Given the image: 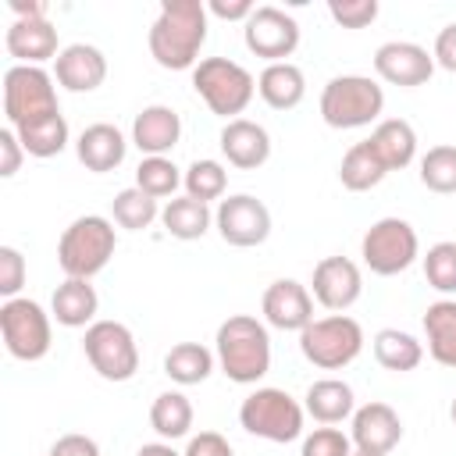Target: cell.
<instances>
[{
  "label": "cell",
  "mask_w": 456,
  "mask_h": 456,
  "mask_svg": "<svg viewBox=\"0 0 456 456\" xmlns=\"http://www.w3.org/2000/svg\"><path fill=\"white\" fill-rule=\"evenodd\" d=\"M385 110V89L367 75H335L321 89V118L328 128L349 132L378 121Z\"/></svg>",
  "instance_id": "277c9868"
},
{
  "label": "cell",
  "mask_w": 456,
  "mask_h": 456,
  "mask_svg": "<svg viewBox=\"0 0 456 456\" xmlns=\"http://www.w3.org/2000/svg\"><path fill=\"white\" fill-rule=\"evenodd\" d=\"M25 285V256L14 246H0V296L14 299Z\"/></svg>",
  "instance_id": "60d3db41"
},
{
  "label": "cell",
  "mask_w": 456,
  "mask_h": 456,
  "mask_svg": "<svg viewBox=\"0 0 456 456\" xmlns=\"http://www.w3.org/2000/svg\"><path fill=\"white\" fill-rule=\"evenodd\" d=\"M424 278L435 292L452 296L456 292V242H435L424 253Z\"/></svg>",
  "instance_id": "74e56055"
},
{
  "label": "cell",
  "mask_w": 456,
  "mask_h": 456,
  "mask_svg": "<svg viewBox=\"0 0 456 456\" xmlns=\"http://www.w3.org/2000/svg\"><path fill=\"white\" fill-rule=\"evenodd\" d=\"M182 185H185V196L200 200V203H210V200H221L224 189H228V171L221 160H192L189 171L182 175Z\"/></svg>",
  "instance_id": "e575fe53"
},
{
  "label": "cell",
  "mask_w": 456,
  "mask_h": 456,
  "mask_svg": "<svg viewBox=\"0 0 456 456\" xmlns=\"http://www.w3.org/2000/svg\"><path fill=\"white\" fill-rule=\"evenodd\" d=\"M210 370H214V353L200 342H178L164 356V374L175 385H200L210 378Z\"/></svg>",
  "instance_id": "4dcf8cb0"
},
{
  "label": "cell",
  "mask_w": 456,
  "mask_h": 456,
  "mask_svg": "<svg viewBox=\"0 0 456 456\" xmlns=\"http://www.w3.org/2000/svg\"><path fill=\"white\" fill-rule=\"evenodd\" d=\"M7 7L14 11V18H46V4L39 0H7Z\"/></svg>",
  "instance_id": "7dc6e473"
},
{
  "label": "cell",
  "mask_w": 456,
  "mask_h": 456,
  "mask_svg": "<svg viewBox=\"0 0 456 456\" xmlns=\"http://www.w3.org/2000/svg\"><path fill=\"white\" fill-rule=\"evenodd\" d=\"M150 57L167 71H189L200 64L207 43V4L200 0H167L160 4L157 21L150 25Z\"/></svg>",
  "instance_id": "6da1fadb"
},
{
  "label": "cell",
  "mask_w": 456,
  "mask_h": 456,
  "mask_svg": "<svg viewBox=\"0 0 456 456\" xmlns=\"http://www.w3.org/2000/svg\"><path fill=\"white\" fill-rule=\"evenodd\" d=\"M53 78L68 93H93L107 78V57H103V50H96L89 43H71L57 53Z\"/></svg>",
  "instance_id": "ac0fdd59"
},
{
  "label": "cell",
  "mask_w": 456,
  "mask_h": 456,
  "mask_svg": "<svg viewBox=\"0 0 456 456\" xmlns=\"http://www.w3.org/2000/svg\"><path fill=\"white\" fill-rule=\"evenodd\" d=\"M21 157H25V146H21L18 132L11 125L0 128V178H14L21 167Z\"/></svg>",
  "instance_id": "b9f144b4"
},
{
  "label": "cell",
  "mask_w": 456,
  "mask_h": 456,
  "mask_svg": "<svg viewBox=\"0 0 456 456\" xmlns=\"http://www.w3.org/2000/svg\"><path fill=\"white\" fill-rule=\"evenodd\" d=\"M374 360H378L385 370L406 374V370H417V367H420V360H424V346H420L410 331L381 328V331L374 335Z\"/></svg>",
  "instance_id": "f1b7e54d"
},
{
  "label": "cell",
  "mask_w": 456,
  "mask_h": 456,
  "mask_svg": "<svg viewBox=\"0 0 456 456\" xmlns=\"http://www.w3.org/2000/svg\"><path fill=\"white\" fill-rule=\"evenodd\" d=\"M221 153L228 157L232 167L239 171H256L260 164H267L271 157V135L264 125L249 121V118H235L221 128Z\"/></svg>",
  "instance_id": "ffe728a7"
},
{
  "label": "cell",
  "mask_w": 456,
  "mask_h": 456,
  "mask_svg": "<svg viewBox=\"0 0 456 456\" xmlns=\"http://www.w3.org/2000/svg\"><path fill=\"white\" fill-rule=\"evenodd\" d=\"M328 14L342 28H367L378 18V0H342V4L331 0L328 4Z\"/></svg>",
  "instance_id": "ab89813d"
},
{
  "label": "cell",
  "mask_w": 456,
  "mask_h": 456,
  "mask_svg": "<svg viewBox=\"0 0 456 456\" xmlns=\"http://www.w3.org/2000/svg\"><path fill=\"white\" fill-rule=\"evenodd\" d=\"M264 321L278 331H303L314 321V296L296 278H278L264 292Z\"/></svg>",
  "instance_id": "e0dca14e"
},
{
  "label": "cell",
  "mask_w": 456,
  "mask_h": 456,
  "mask_svg": "<svg viewBox=\"0 0 456 456\" xmlns=\"http://www.w3.org/2000/svg\"><path fill=\"white\" fill-rule=\"evenodd\" d=\"M125 150H128V142H125L121 128L110 121H96V125L82 128V135L75 139V157L82 160L86 171H96V175L121 167Z\"/></svg>",
  "instance_id": "7402d4cb"
},
{
  "label": "cell",
  "mask_w": 456,
  "mask_h": 456,
  "mask_svg": "<svg viewBox=\"0 0 456 456\" xmlns=\"http://www.w3.org/2000/svg\"><path fill=\"white\" fill-rule=\"evenodd\" d=\"M110 214H114V224H121L128 232H142L160 217V207H157L153 196H146L142 189L132 185V189H121L110 200Z\"/></svg>",
  "instance_id": "d6a6232c"
},
{
  "label": "cell",
  "mask_w": 456,
  "mask_h": 456,
  "mask_svg": "<svg viewBox=\"0 0 456 456\" xmlns=\"http://www.w3.org/2000/svg\"><path fill=\"white\" fill-rule=\"evenodd\" d=\"M242 39L249 53L264 57L267 64H281L299 46V21L274 4H260L242 25Z\"/></svg>",
  "instance_id": "7c38bea8"
},
{
  "label": "cell",
  "mask_w": 456,
  "mask_h": 456,
  "mask_svg": "<svg viewBox=\"0 0 456 456\" xmlns=\"http://www.w3.org/2000/svg\"><path fill=\"white\" fill-rule=\"evenodd\" d=\"M360 256L370 267V274L392 278L403 274L420 256V239L410 221L403 217H381L374 221L360 239Z\"/></svg>",
  "instance_id": "9c48e42d"
},
{
  "label": "cell",
  "mask_w": 456,
  "mask_h": 456,
  "mask_svg": "<svg viewBox=\"0 0 456 456\" xmlns=\"http://www.w3.org/2000/svg\"><path fill=\"white\" fill-rule=\"evenodd\" d=\"M303 406L285 388H256L239 406V424L267 442H296L303 435Z\"/></svg>",
  "instance_id": "ba28073f"
},
{
  "label": "cell",
  "mask_w": 456,
  "mask_h": 456,
  "mask_svg": "<svg viewBox=\"0 0 456 456\" xmlns=\"http://www.w3.org/2000/svg\"><path fill=\"white\" fill-rule=\"evenodd\" d=\"M178 185H182V175H178V167L167 157H142L139 160V167H135V189H142L146 196L164 200V196H175Z\"/></svg>",
  "instance_id": "8d00e7d4"
},
{
  "label": "cell",
  "mask_w": 456,
  "mask_h": 456,
  "mask_svg": "<svg viewBox=\"0 0 456 456\" xmlns=\"http://www.w3.org/2000/svg\"><path fill=\"white\" fill-rule=\"evenodd\" d=\"M449 417H452V424H456V399H452V406H449Z\"/></svg>",
  "instance_id": "681fc988"
},
{
  "label": "cell",
  "mask_w": 456,
  "mask_h": 456,
  "mask_svg": "<svg viewBox=\"0 0 456 456\" xmlns=\"http://www.w3.org/2000/svg\"><path fill=\"white\" fill-rule=\"evenodd\" d=\"M303 410L317 420V424H338L346 417L356 413V399H353V388L338 378H321L306 388L303 395Z\"/></svg>",
  "instance_id": "484cf974"
},
{
  "label": "cell",
  "mask_w": 456,
  "mask_h": 456,
  "mask_svg": "<svg viewBox=\"0 0 456 456\" xmlns=\"http://www.w3.org/2000/svg\"><path fill=\"white\" fill-rule=\"evenodd\" d=\"M370 150L378 153V160L385 164V171H403L413 164L417 157V132L410 121L403 118H385L378 121V128L370 132Z\"/></svg>",
  "instance_id": "603a6c76"
},
{
  "label": "cell",
  "mask_w": 456,
  "mask_h": 456,
  "mask_svg": "<svg viewBox=\"0 0 456 456\" xmlns=\"http://www.w3.org/2000/svg\"><path fill=\"white\" fill-rule=\"evenodd\" d=\"M314 299L324 310H349L363 292V274L349 256H324L314 267Z\"/></svg>",
  "instance_id": "9a60e30c"
},
{
  "label": "cell",
  "mask_w": 456,
  "mask_h": 456,
  "mask_svg": "<svg viewBox=\"0 0 456 456\" xmlns=\"http://www.w3.org/2000/svg\"><path fill=\"white\" fill-rule=\"evenodd\" d=\"M0 335H4V349L14 360L36 363V360H43L50 353V342H53L50 314L36 299H25V296L4 299V306H0Z\"/></svg>",
  "instance_id": "30bf717a"
},
{
  "label": "cell",
  "mask_w": 456,
  "mask_h": 456,
  "mask_svg": "<svg viewBox=\"0 0 456 456\" xmlns=\"http://www.w3.org/2000/svg\"><path fill=\"white\" fill-rule=\"evenodd\" d=\"M135 456H182V452H175L167 442H150V445H142Z\"/></svg>",
  "instance_id": "c3c4849f"
},
{
  "label": "cell",
  "mask_w": 456,
  "mask_h": 456,
  "mask_svg": "<svg viewBox=\"0 0 456 456\" xmlns=\"http://www.w3.org/2000/svg\"><path fill=\"white\" fill-rule=\"evenodd\" d=\"M299 456H353V438L342 435L338 428H314L303 438Z\"/></svg>",
  "instance_id": "f35d334b"
},
{
  "label": "cell",
  "mask_w": 456,
  "mask_h": 456,
  "mask_svg": "<svg viewBox=\"0 0 456 456\" xmlns=\"http://www.w3.org/2000/svg\"><path fill=\"white\" fill-rule=\"evenodd\" d=\"M150 428L160 438H167V442L185 438L192 431V403H189V395H182V392H160L153 399V406H150Z\"/></svg>",
  "instance_id": "1f68e13d"
},
{
  "label": "cell",
  "mask_w": 456,
  "mask_h": 456,
  "mask_svg": "<svg viewBox=\"0 0 456 456\" xmlns=\"http://www.w3.org/2000/svg\"><path fill=\"white\" fill-rule=\"evenodd\" d=\"M50 456H100V445L89 435H61L53 442Z\"/></svg>",
  "instance_id": "f6af8a7d"
},
{
  "label": "cell",
  "mask_w": 456,
  "mask_h": 456,
  "mask_svg": "<svg viewBox=\"0 0 456 456\" xmlns=\"http://www.w3.org/2000/svg\"><path fill=\"white\" fill-rule=\"evenodd\" d=\"M178 139H182V118L164 103L142 107L132 121V142L146 157H164L167 150L178 146Z\"/></svg>",
  "instance_id": "44dd1931"
},
{
  "label": "cell",
  "mask_w": 456,
  "mask_h": 456,
  "mask_svg": "<svg viewBox=\"0 0 456 456\" xmlns=\"http://www.w3.org/2000/svg\"><path fill=\"white\" fill-rule=\"evenodd\" d=\"M349 438L360 452H374V456H388L399 442H403V420L388 403H363L353 413V428Z\"/></svg>",
  "instance_id": "2e32d148"
},
{
  "label": "cell",
  "mask_w": 456,
  "mask_h": 456,
  "mask_svg": "<svg viewBox=\"0 0 456 456\" xmlns=\"http://www.w3.org/2000/svg\"><path fill=\"white\" fill-rule=\"evenodd\" d=\"M303 356L321 370H342L363 353V328L349 314H331L321 321H310L299 331Z\"/></svg>",
  "instance_id": "52a82bcc"
},
{
  "label": "cell",
  "mask_w": 456,
  "mask_h": 456,
  "mask_svg": "<svg viewBox=\"0 0 456 456\" xmlns=\"http://www.w3.org/2000/svg\"><path fill=\"white\" fill-rule=\"evenodd\" d=\"M374 71L381 82L399 86V89H413L424 86L435 71V57L420 46V43H406V39H392L381 43L374 50Z\"/></svg>",
  "instance_id": "5bb4252c"
},
{
  "label": "cell",
  "mask_w": 456,
  "mask_h": 456,
  "mask_svg": "<svg viewBox=\"0 0 456 456\" xmlns=\"http://www.w3.org/2000/svg\"><path fill=\"white\" fill-rule=\"evenodd\" d=\"M424 335L431 360L456 370V299H438L424 310Z\"/></svg>",
  "instance_id": "4316f807"
},
{
  "label": "cell",
  "mask_w": 456,
  "mask_h": 456,
  "mask_svg": "<svg viewBox=\"0 0 456 456\" xmlns=\"http://www.w3.org/2000/svg\"><path fill=\"white\" fill-rule=\"evenodd\" d=\"M420 182H424V189H431L438 196H452L456 192V146H449V142L431 146L420 157Z\"/></svg>",
  "instance_id": "d590c367"
},
{
  "label": "cell",
  "mask_w": 456,
  "mask_h": 456,
  "mask_svg": "<svg viewBox=\"0 0 456 456\" xmlns=\"http://www.w3.org/2000/svg\"><path fill=\"white\" fill-rule=\"evenodd\" d=\"M182 456H235V452H232V445H228L224 435H217V431H200V435L189 438V445H185Z\"/></svg>",
  "instance_id": "7bdbcfd3"
},
{
  "label": "cell",
  "mask_w": 456,
  "mask_h": 456,
  "mask_svg": "<svg viewBox=\"0 0 456 456\" xmlns=\"http://www.w3.org/2000/svg\"><path fill=\"white\" fill-rule=\"evenodd\" d=\"M192 89L200 93V100L210 107V114L217 118H228L235 121L253 93H256V78L239 64V61H228V57H203L196 68H192Z\"/></svg>",
  "instance_id": "5b68a950"
},
{
  "label": "cell",
  "mask_w": 456,
  "mask_h": 456,
  "mask_svg": "<svg viewBox=\"0 0 456 456\" xmlns=\"http://www.w3.org/2000/svg\"><path fill=\"white\" fill-rule=\"evenodd\" d=\"M18 139H21L28 157H39V160L57 157L68 146V121H64V114H53V118H46L39 125L18 128Z\"/></svg>",
  "instance_id": "836d02e7"
},
{
  "label": "cell",
  "mask_w": 456,
  "mask_h": 456,
  "mask_svg": "<svg viewBox=\"0 0 456 456\" xmlns=\"http://www.w3.org/2000/svg\"><path fill=\"white\" fill-rule=\"evenodd\" d=\"M214 224H217V232H221V239L228 246L249 249V246L267 242V235H271V210L264 207V200H256L249 192H235V196L217 203Z\"/></svg>",
  "instance_id": "4fadbf2b"
},
{
  "label": "cell",
  "mask_w": 456,
  "mask_h": 456,
  "mask_svg": "<svg viewBox=\"0 0 456 456\" xmlns=\"http://www.w3.org/2000/svg\"><path fill=\"white\" fill-rule=\"evenodd\" d=\"M253 11H256V7H253L249 0H210V4H207V14L224 18V21H242V25H246V18H249Z\"/></svg>",
  "instance_id": "bcb514c9"
},
{
  "label": "cell",
  "mask_w": 456,
  "mask_h": 456,
  "mask_svg": "<svg viewBox=\"0 0 456 456\" xmlns=\"http://www.w3.org/2000/svg\"><path fill=\"white\" fill-rule=\"evenodd\" d=\"M4 114L7 125L28 128L39 125L53 114H61L57 107V89H53V75L46 68H32V64H11L4 71Z\"/></svg>",
  "instance_id": "8992f818"
},
{
  "label": "cell",
  "mask_w": 456,
  "mask_h": 456,
  "mask_svg": "<svg viewBox=\"0 0 456 456\" xmlns=\"http://www.w3.org/2000/svg\"><path fill=\"white\" fill-rule=\"evenodd\" d=\"M96 306H100V296L86 278H64L50 299V314L64 328H89L96 317Z\"/></svg>",
  "instance_id": "cb8c5ba5"
},
{
  "label": "cell",
  "mask_w": 456,
  "mask_h": 456,
  "mask_svg": "<svg viewBox=\"0 0 456 456\" xmlns=\"http://www.w3.org/2000/svg\"><path fill=\"white\" fill-rule=\"evenodd\" d=\"M160 224L167 228V235L192 242V239L207 235V228L214 224V214L207 203H200L192 196H178V200H167V207L160 210Z\"/></svg>",
  "instance_id": "83f0119b"
},
{
  "label": "cell",
  "mask_w": 456,
  "mask_h": 456,
  "mask_svg": "<svg viewBox=\"0 0 456 456\" xmlns=\"http://www.w3.org/2000/svg\"><path fill=\"white\" fill-rule=\"evenodd\" d=\"M353 456H374V452H360V449H356V452H353Z\"/></svg>",
  "instance_id": "f907efd6"
},
{
  "label": "cell",
  "mask_w": 456,
  "mask_h": 456,
  "mask_svg": "<svg viewBox=\"0 0 456 456\" xmlns=\"http://www.w3.org/2000/svg\"><path fill=\"white\" fill-rule=\"evenodd\" d=\"M217 363L228 381L235 385H256L271 370V335L267 324L249 314H232L217 328Z\"/></svg>",
  "instance_id": "7a4b0ae2"
},
{
  "label": "cell",
  "mask_w": 456,
  "mask_h": 456,
  "mask_svg": "<svg viewBox=\"0 0 456 456\" xmlns=\"http://www.w3.org/2000/svg\"><path fill=\"white\" fill-rule=\"evenodd\" d=\"M431 57H435L438 68H445L449 75H456V21L445 25V28L435 36V50H431Z\"/></svg>",
  "instance_id": "ee69618b"
},
{
  "label": "cell",
  "mask_w": 456,
  "mask_h": 456,
  "mask_svg": "<svg viewBox=\"0 0 456 456\" xmlns=\"http://www.w3.org/2000/svg\"><path fill=\"white\" fill-rule=\"evenodd\" d=\"M256 93L260 100L271 107V110H292L303 103L306 96V78L303 71L292 64V61H281V64H267L256 78Z\"/></svg>",
  "instance_id": "d4e9b609"
},
{
  "label": "cell",
  "mask_w": 456,
  "mask_h": 456,
  "mask_svg": "<svg viewBox=\"0 0 456 456\" xmlns=\"http://www.w3.org/2000/svg\"><path fill=\"white\" fill-rule=\"evenodd\" d=\"M82 353L89 367L103 381H132L139 370V346L135 335L121 321H93L82 338Z\"/></svg>",
  "instance_id": "8fae6325"
},
{
  "label": "cell",
  "mask_w": 456,
  "mask_h": 456,
  "mask_svg": "<svg viewBox=\"0 0 456 456\" xmlns=\"http://www.w3.org/2000/svg\"><path fill=\"white\" fill-rule=\"evenodd\" d=\"M4 46L7 53L18 61V64H32V68H43V61H57V28L46 21V18H14L7 36H4Z\"/></svg>",
  "instance_id": "d6986e66"
},
{
  "label": "cell",
  "mask_w": 456,
  "mask_h": 456,
  "mask_svg": "<svg viewBox=\"0 0 456 456\" xmlns=\"http://www.w3.org/2000/svg\"><path fill=\"white\" fill-rule=\"evenodd\" d=\"M118 249V235H114V221H107L103 214H82L75 217L61 242H57V264L68 278H93L100 274L110 256Z\"/></svg>",
  "instance_id": "3957f363"
},
{
  "label": "cell",
  "mask_w": 456,
  "mask_h": 456,
  "mask_svg": "<svg viewBox=\"0 0 456 456\" xmlns=\"http://www.w3.org/2000/svg\"><path fill=\"white\" fill-rule=\"evenodd\" d=\"M385 175H388V171H385V164L378 160V153L370 150L367 139H363V142H353V146L346 150L342 164H338V182H342V189H349V192H367V189L381 185Z\"/></svg>",
  "instance_id": "f546056e"
}]
</instances>
